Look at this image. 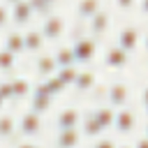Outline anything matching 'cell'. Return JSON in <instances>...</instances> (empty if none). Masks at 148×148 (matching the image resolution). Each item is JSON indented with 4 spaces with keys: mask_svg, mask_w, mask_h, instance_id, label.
Segmentation results:
<instances>
[{
    "mask_svg": "<svg viewBox=\"0 0 148 148\" xmlns=\"http://www.w3.org/2000/svg\"><path fill=\"white\" fill-rule=\"evenodd\" d=\"M83 111L79 106H62L56 113V127L58 130H69V127H79Z\"/></svg>",
    "mask_w": 148,
    "mask_h": 148,
    "instance_id": "cell-11",
    "label": "cell"
},
{
    "mask_svg": "<svg viewBox=\"0 0 148 148\" xmlns=\"http://www.w3.org/2000/svg\"><path fill=\"white\" fill-rule=\"evenodd\" d=\"M16 134V116L12 111H0V139H12Z\"/></svg>",
    "mask_w": 148,
    "mask_h": 148,
    "instance_id": "cell-23",
    "label": "cell"
},
{
    "mask_svg": "<svg viewBox=\"0 0 148 148\" xmlns=\"http://www.w3.org/2000/svg\"><path fill=\"white\" fill-rule=\"evenodd\" d=\"M0 97L5 102H12V86H9V79H2L0 81Z\"/></svg>",
    "mask_w": 148,
    "mask_h": 148,
    "instance_id": "cell-27",
    "label": "cell"
},
{
    "mask_svg": "<svg viewBox=\"0 0 148 148\" xmlns=\"http://www.w3.org/2000/svg\"><path fill=\"white\" fill-rule=\"evenodd\" d=\"M2 2H5V5H9V7H12V5H16V2H21V0H2Z\"/></svg>",
    "mask_w": 148,
    "mask_h": 148,
    "instance_id": "cell-32",
    "label": "cell"
},
{
    "mask_svg": "<svg viewBox=\"0 0 148 148\" xmlns=\"http://www.w3.org/2000/svg\"><path fill=\"white\" fill-rule=\"evenodd\" d=\"M79 132H81V136L83 139H99L102 134H104V130H102V125L92 118V113L88 111V113H83L81 116V123H79Z\"/></svg>",
    "mask_w": 148,
    "mask_h": 148,
    "instance_id": "cell-16",
    "label": "cell"
},
{
    "mask_svg": "<svg viewBox=\"0 0 148 148\" xmlns=\"http://www.w3.org/2000/svg\"><path fill=\"white\" fill-rule=\"evenodd\" d=\"M92 118L102 125V130H109L111 125H113V116H116V109H111L109 104H97L92 111Z\"/></svg>",
    "mask_w": 148,
    "mask_h": 148,
    "instance_id": "cell-21",
    "label": "cell"
},
{
    "mask_svg": "<svg viewBox=\"0 0 148 148\" xmlns=\"http://www.w3.org/2000/svg\"><path fill=\"white\" fill-rule=\"evenodd\" d=\"M102 90H104L102 92V99L111 109H123V106H130V102H132V88L125 81H111Z\"/></svg>",
    "mask_w": 148,
    "mask_h": 148,
    "instance_id": "cell-2",
    "label": "cell"
},
{
    "mask_svg": "<svg viewBox=\"0 0 148 148\" xmlns=\"http://www.w3.org/2000/svg\"><path fill=\"white\" fill-rule=\"evenodd\" d=\"M16 56H12L9 51H5V49H0V74H12L14 69H16Z\"/></svg>",
    "mask_w": 148,
    "mask_h": 148,
    "instance_id": "cell-24",
    "label": "cell"
},
{
    "mask_svg": "<svg viewBox=\"0 0 148 148\" xmlns=\"http://www.w3.org/2000/svg\"><path fill=\"white\" fill-rule=\"evenodd\" d=\"M113 7L118 12H132L136 7V0H113Z\"/></svg>",
    "mask_w": 148,
    "mask_h": 148,
    "instance_id": "cell-26",
    "label": "cell"
},
{
    "mask_svg": "<svg viewBox=\"0 0 148 148\" xmlns=\"http://www.w3.org/2000/svg\"><path fill=\"white\" fill-rule=\"evenodd\" d=\"M9 25V5L0 2V30H5Z\"/></svg>",
    "mask_w": 148,
    "mask_h": 148,
    "instance_id": "cell-29",
    "label": "cell"
},
{
    "mask_svg": "<svg viewBox=\"0 0 148 148\" xmlns=\"http://www.w3.org/2000/svg\"><path fill=\"white\" fill-rule=\"evenodd\" d=\"M16 148H44V146H39V143H32V141H23V143H18Z\"/></svg>",
    "mask_w": 148,
    "mask_h": 148,
    "instance_id": "cell-31",
    "label": "cell"
},
{
    "mask_svg": "<svg viewBox=\"0 0 148 148\" xmlns=\"http://www.w3.org/2000/svg\"><path fill=\"white\" fill-rule=\"evenodd\" d=\"M130 53H125L120 46H116V44H109L106 49H104V53H102V65L106 67V69H111V72H123V69H127L130 67Z\"/></svg>",
    "mask_w": 148,
    "mask_h": 148,
    "instance_id": "cell-6",
    "label": "cell"
},
{
    "mask_svg": "<svg viewBox=\"0 0 148 148\" xmlns=\"http://www.w3.org/2000/svg\"><path fill=\"white\" fill-rule=\"evenodd\" d=\"M111 9H99L95 16H90L83 25H86V35L88 37H92V39H102L109 30H111Z\"/></svg>",
    "mask_w": 148,
    "mask_h": 148,
    "instance_id": "cell-5",
    "label": "cell"
},
{
    "mask_svg": "<svg viewBox=\"0 0 148 148\" xmlns=\"http://www.w3.org/2000/svg\"><path fill=\"white\" fill-rule=\"evenodd\" d=\"M2 39H5V46H2V49H5V51H9L12 56H16V58H18V56H23V53H25V49H23V32H21V30L12 28V30H7V32H5V37H2Z\"/></svg>",
    "mask_w": 148,
    "mask_h": 148,
    "instance_id": "cell-18",
    "label": "cell"
},
{
    "mask_svg": "<svg viewBox=\"0 0 148 148\" xmlns=\"http://www.w3.org/2000/svg\"><path fill=\"white\" fill-rule=\"evenodd\" d=\"M32 72H35L42 81L49 79V76H53V74H56V60H53V53H46V51L37 53V56H35V62H32Z\"/></svg>",
    "mask_w": 148,
    "mask_h": 148,
    "instance_id": "cell-12",
    "label": "cell"
},
{
    "mask_svg": "<svg viewBox=\"0 0 148 148\" xmlns=\"http://www.w3.org/2000/svg\"><path fill=\"white\" fill-rule=\"evenodd\" d=\"M44 2H46L49 7H56V5H58V0H44Z\"/></svg>",
    "mask_w": 148,
    "mask_h": 148,
    "instance_id": "cell-33",
    "label": "cell"
},
{
    "mask_svg": "<svg viewBox=\"0 0 148 148\" xmlns=\"http://www.w3.org/2000/svg\"><path fill=\"white\" fill-rule=\"evenodd\" d=\"M39 32H42L44 42H60L65 37V32H67V18L62 14H58V12H51V14L44 16Z\"/></svg>",
    "mask_w": 148,
    "mask_h": 148,
    "instance_id": "cell-3",
    "label": "cell"
},
{
    "mask_svg": "<svg viewBox=\"0 0 148 148\" xmlns=\"http://www.w3.org/2000/svg\"><path fill=\"white\" fill-rule=\"evenodd\" d=\"M81 139L83 136H81L79 127H69V130H58L53 143H56V148H79Z\"/></svg>",
    "mask_w": 148,
    "mask_h": 148,
    "instance_id": "cell-15",
    "label": "cell"
},
{
    "mask_svg": "<svg viewBox=\"0 0 148 148\" xmlns=\"http://www.w3.org/2000/svg\"><path fill=\"white\" fill-rule=\"evenodd\" d=\"M139 44H141V30L134 25V23H127V25H123L120 30H118V35H116V46H120L125 53H136V49H139Z\"/></svg>",
    "mask_w": 148,
    "mask_h": 148,
    "instance_id": "cell-7",
    "label": "cell"
},
{
    "mask_svg": "<svg viewBox=\"0 0 148 148\" xmlns=\"http://www.w3.org/2000/svg\"><path fill=\"white\" fill-rule=\"evenodd\" d=\"M5 104H7V102H5L2 97H0V111H5Z\"/></svg>",
    "mask_w": 148,
    "mask_h": 148,
    "instance_id": "cell-34",
    "label": "cell"
},
{
    "mask_svg": "<svg viewBox=\"0 0 148 148\" xmlns=\"http://www.w3.org/2000/svg\"><path fill=\"white\" fill-rule=\"evenodd\" d=\"M79 69H81L79 65H72V67H60V69H56V76H58V79H60V81L69 88V86L74 83V79H76Z\"/></svg>",
    "mask_w": 148,
    "mask_h": 148,
    "instance_id": "cell-25",
    "label": "cell"
},
{
    "mask_svg": "<svg viewBox=\"0 0 148 148\" xmlns=\"http://www.w3.org/2000/svg\"><path fill=\"white\" fill-rule=\"evenodd\" d=\"M44 37H42V32H39V28H28L25 32H23V49H25V53H30V56H37V53H42L44 51Z\"/></svg>",
    "mask_w": 148,
    "mask_h": 148,
    "instance_id": "cell-14",
    "label": "cell"
},
{
    "mask_svg": "<svg viewBox=\"0 0 148 148\" xmlns=\"http://www.w3.org/2000/svg\"><path fill=\"white\" fill-rule=\"evenodd\" d=\"M92 148H118V143H116V139H111V136H99Z\"/></svg>",
    "mask_w": 148,
    "mask_h": 148,
    "instance_id": "cell-28",
    "label": "cell"
},
{
    "mask_svg": "<svg viewBox=\"0 0 148 148\" xmlns=\"http://www.w3.org/2000/svg\"><path fill=\"white\" fill-rule=\"evenodd\" d=\"M42 130H44L42 116L35 113V111H30V109H25V111L21 113V118L16 120V134H21L25 141L37 139V136L42 134Z\"/></svg>",
    "mask_w": 148,
    "mask_h": 148,
    "instance_id": "cell-4",
    "label": "cell"
},
{
    "mask_svg": "<svg viewBox=\"0 0 148 148\" xmlns=\"http://www.w3.org/2000/svg\"><path fill=\"white\" fill-rule=\"evenodd\" d=\"M32 16H35V12H32V7L28 5V0H21V2H16V5L9 7V23H14L16 30L30 25Z\"/></svg>",
    "mask_w": 148,
    "mask_h": 148,
    "instance_id": "cell-9",
    "label": "cell"
},
{
    "mask_svg": "<svg viewBox=\"0 0 148 148\" xmlns=\"http://www.w3.org/2000/svg\"><path fill=\"white\" fill-rule=\"evenodd\" d=\"M53 60H56V69L76 65V60H74V53H72V46H69V44H60V46L53 51Z\"/></svg>",
    "mask_w": 148,
    "mask_h": 148,
    "instance_id": "cell-22",
    "label": "cell"
},
{
    "mask_svg": "<svg viewBox=\"0 0 148 148\" xmlns=\"http://www.w3.org/2000/svg\"><path fill=\"white\" fill-rule=\"evenodd\" d=\"M102 0H76V7H74V14L81 23H86L90 16H95L99 9H102Z\"/></svg>",
    "mask_w": 148,
    "mask_h": 148,
    "instance_id": "cell-19",
    "label": "cell"
},
{
    "mask_svg": "<svg viewBox=\"0 0 148 148\" xmlns=\"http://www.w3.org/2000/svg\"><path fill=\"white\" fill-rule=\"evenodd\" d=\"M72 88H74L79 95H90L92 90H97V72L90 69V67L79 69V74H76L74 83H72Z\"/></svg>",
    "mask_w": 148,
    "mask_h": 148,
    "instance_id": "cell-10",
    "label": "cell"
},
{
    "mask_svg": "<svg viewBox=\"0 0 148 148\" xmlns=\"http://www.w3.org/2000/svg\"><path fill=\"white\" fill-rule=\"evenodd\" d=\"M72 53H74V60H76V65H90V62H95V58L99 56V44H97V39H92V37H88V35H79L72 44Z\"/></svg>",
    "mask_w": 148,
    "mask_h": 148,
    "instance_id": "cell-1",
    "label": "cell"
},
{
    "mask_svg": "<svg viewBox=\"0 0 148 148\" xmlns=\"http://www.w3.org/2000/svg\"><path fill=\"white\" fill-rule=\"evenodd\" d=\"M139 120H136V111L132 106H123V109H116V116H113V130L120 134V136H127L136 130Z\"/></svg>",
    "mask_w": 148,
    "mask_h": 148,
    "instance_id": "cell-8",
    "label": "cell"
},
{
    "mask_svg": "<svg viewBox=\"0 0 148 148\" xmlns=\"http://www.w3.org/2000/svg\"><path fill=\"white\" fill-rule=\"evenodd\" d=\"M132 148H148V139H146V136H139V139L132 143Z\"/></svg>",
    "mask_w": 148,
    "mask_h": 148,
    "instance_id": "cell-30",
    "label": "cell"
},
{
    "mask_svg": "<svg viewBox=\"0 0 148 148\" xmlns=\"http://www.w3.org/2000/svg\"><path fill=\"white\" fill-rule=\"evenodd\" d=\"M53 97L51 95H46V92H42L39 88H32V92H30V111H35V113H39V116H44V113H49L51 109H53Z\"/></svg>",
    "mask_w": 148,
    "mask_h": 148,
    "instance_id": "cell-13",
    "label": "cell"
},
{
    "mask_svg": "<svg viewBox=\"0 0 148 148\" xmlns=\"http://www.w3.org/2000/svg\"><path fill=\"white\" fill-rule=\"evenodd\" d=\"M35 88H39L42 92L51 95L53 99H56L58 95H62V92L67 90V86H65V83H62V81H60V79H58L56 74H53V76H49V79H44V81H39V83L35 86Z\"/></svg>",
    "mask_w": 148,
    "mask_h": 148,
    "instance_id": "cell-20",
    "label": "cell"
},
{
    "mask_svg": "<svg viewBox=\"0 0 148 148\" xmlns=\"http://www.w3.org/2000/svg\"><path fill=\"white\" fill-rule=\"evenodd\" d=\"M118 148H132V146H130V143H125V146H118Z\"/></svg>",
    "mask_w": 148,
    "mask_h": 148,
    "instance_id": "cell-35",
    "label": "cell"
},
{
    "mask_svg": "<svg viewBox=\"0 0 148 148\" xmlns=\"http://www.w3.org/2000/svg\"><path fill=\"white\" fill-rule=\"evenodd\" d=\"M9 86H12V99L14 102H18V99H25V97H30V92H32V83H30V79L28 76H9Z\"/></svg>",
    "mask_w": 148,
    "mask_h": 148,
    "instance_id": "cell-17",
    "label": "cell"
}]
</instances>
